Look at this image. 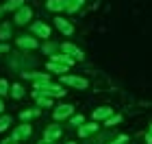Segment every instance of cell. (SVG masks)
<instances>
[{"label":"cell","instance_id":"ffe728a7","mask_svg":"<svg viewBox=\"0 0 152 144\" xmlns=\"http://www.w3.org/2000/svg\"><path fill=\"white\" fill-rule=\"evenodd\" d=\"M11 96H13V98H22V96H24V87L20 85V83L11 85Z\"/></svg>","mask_w":152,"mask_h":144},{"label":"cell","instance_id":"8fae6325","mask_svg":"<svg viewBox=\"0 0 152 144\" xmlns=\"http://www.w3.org/2000/svg\"><path fill=\"white\" fill-rule=\"evenodd\" d=\"M113 116V107H98L94 112V120H107Z\"/></svg>","mask_w":152,"mask_h":144},{"label":"cell","instance_id":"2e32d148","mask_svg":"<svg viewBox=\"0 0 152 144\" xmlns=\"http://www.w3.org/2000/svg\"><path fill=\"white\" fill-rule=\"evenodd\" d=\"M83 2H85V0H65V11H70V13L78 11L83 7Z\"/></svg>","mask_w":152,"mask_h":144},{"label":"cell","instance_id":"7a4b0ae2","mask_svg":"<svg viewBox=\"0 0 152 144\" xmlns=\"http://www.w3.org/2000/svg\"><path fill=\"white\" fill-rule=\"evenodd\" d=\"M22 77L26 79H31L33 83H35V87H41V85H46V83H50V77H48L46 72H22Z\"/></svg>","mask_w":152,"mask_h":144},{"label":"cell","instance_id":"3957f363","mask_svg":"<svg viewBox=\"0 0 152 144\" xmlns=\"http://www.w3.org/2000/svg\"><path fill=\"white\" fill-rule=\"evenodd\" d=\"M61 83L65 85H72V87H78V90H87V79H80V77H67V74H63L61 77Z\"/></svg>","mask_w":152,"mask_h":144},{"label":"cell","instance_id":"ac0fdd59","mask_svg":"<svg viewBox=\"0 0 152 144\" xmlns=\"http://www.w3.org/2000/svg\"><path fill=\"white\" fill-rule=\"evenodd\" d=\"M52 61H59V64H65V66H74V57H70V55H52Z\"/></svg>","mask_w":152,"mask_h":144},{"label":"cell","instance_id":"f1b7e54d","mask_svg":"<svg viewBox=\"0 0 152 144\" xmlns=\"http://www.w3.org/2000/svg\"><path fill=\"white\" fill-rule=\"evenodd\" d=\"M146 142H148V144H152V127H150V133L146 135Z\"/></svg>","mask_w":152,"mask_h":144},{"label":"cell","instance_id":"6da1fadb","mask_svg":"<svg viewBox=\"0 0 152 144\" xmlns=\"http://www.w3.org/2000/svg\"><path fill=\"white\" fill-rule=\"evenodd\" d=\"M33 94H44V96H63L65 90L61 85H52V83H46V85H41V87H35L33 90Z\"/></svg>","mask_w":152,"mask_h":144},{"label":"cell","instance_id":"52a82bcc","mask_svg":"<svg viewBox=\"0 0 152 144\" xmlns=\"http://www.w3.org/2000/svg\"><path fill=\"white\" fill-rule=\"evenodd\" d=\"M74 114V107L72 105H61V107H57L54 109V120H65V118H70V116Z\"/></svg>","mask_w":152,"mask_h":144},{"label":"cell","instance_id":"9c48e42d","mask_svg":"<svg viewBox=\"0 0 152 144\" xmlns=\"http://www.w3.org/2000/svg\"><path fill=\"white\" fill-rule=\"evenodd\" d=\"M54 26H57L61 33H65V35H72L74 33V26L67 22V20H63V18H54Z\"/></svg>","mask_w":152,"mask_h":144},{"label":"cell","instance_id":"4dcf8cb0","mask_svg":"<svg viewBox=\"0 0 152 144\" xmlns=\"http://www.w3.org/2000/svg\"><path fill=\"white\" fill-rule=\"evenodd\" d=\"M2 144H9V140H4V142H2Z\"/></svg>","mask_w":152,"mask_h":144},{"label":"cell","instance_id":"484cf974","mask_svg":"<svg viewBox=\"0 0 152 144\" xmlns=\"http://www.w3.org/2000/svg\"><path fill=\"white\" fill-rule=\"evenodd\" d=\"M120 120H122V116H111V118H107L104 125H107V127H113V125H117Z\"/></svg>","mask_w":152,"mask_h":144},{"label":"cell","instance_id":"d6986e66","mask_svg":"<svg viewBox=\"0 0 152 144\" xmlns=\"http://www.w3.org/2000/svg\"><path fill=\"white\" fill-rule=\"evenodd\" d=\"M37 98V103H39V107H50L52 105V100L48 98V96H44V94H33Z\"/></svg>","mask_w":152,"mask_h":144},{"label":"cell","instance_id":"cb8c5ba5","mask_svg":"<svg viewBox=\"0 0 152 144\" xmlns=\"http://www.w3.org/2000/svg\"><path fill=\"white\" fill-rule=\"evenodd\" d=\"M83 122H85V118L78 114V116H72L70 118V125H74V127H83Z\"/></svg>","mask_w":152,"mask_h":144},{"label":"cell","instance_id":"83f0119b","mask_svg":"<svg viewBox=\"0 0 152 144\" xmlns=\"http://www.w3.org/2000/svg\"><path fill=\"white\" fill-rule=\"evenodd\" d=\"M0 52H9V44H0Z\"/></svg>","mask_w":152,"mask_h":144},{"label":"cell","instance_id":"f546056e","mask_svg":"<svg viewBox=\"0 0 152 144\" xmlns=\"http://www.w3.org/2000/svg\"><path fill=\"white\" fill-rule=\"evenodd\" d=\"M2 109H4V103H2V100H0V114H2Z\"/></svg>","mask_w":152,"mask_h":144},{"label":"cell","instance_id":"4316f807","mask_svg":"<svg viewBox=\"0 0 152 144\" xmlns=\"http://www.w3.org/2000/svg\"><path fill=\"white\" fill-rule=\"evenodd\" d=\"M126 142H128V138H126V135H120V138H117V140L109 142V144H126Z\"/></svg>","mask_w":152,"mask_h":144},{"label":"cell","instance_id":"603a6c76","mask_svg":"<svg viewBox=\"0 0 152 144\" xmlns=\"http://www.w3.org/2000/svg\"><path fill=\"white\" fill-rule=\"evenodd\" d=\"M11 122H13V120H11V116H0V131H7Z\"/></svg>","mask_w":152,"mask_h":144},{"label":"cell","instance_id":"ba28073f","mask_svg":"<svg viewBox=\"0 0 152 144\" xmlns=\"http://www.w3.org/2000/svg\"><path fill=\"white\" fill-rule=\"evenodd\" d=\"M61 52H65V55H70V57H74V59H83L85 55H83V50L80 48H76L74 44H61Z\"/></svg>","mask_w":152,"mask_h":144},{"label":"cell","instance_id":"d4e9b609","mask_svg":"<svg viewBox=\"0 0 152 144\" xmlns=\"http://www.w3.org/2000/svg\"><path fill=\"white\" fill-rule=\"evenodd\" d=\"M0 94H9V81H4V79H0Z\"/></svg>","mask_w":152,"mask_h":144},{"label":"cell","instance_id":"30bf717a","mask_svg":"<svg viewBox=\"0 0 152 144\" xmlns=\"http://www.w3.org/2000/svg\"><path fill=\"white\" fill-rule=\"evenodd\" d=\"M31 29H33V33H35V35H39V37H50V26L44 24V22H35Z\"/></svg>","mask_w":152,"mask_h":144},{"label":"cell","instance_id":"8992f818","mask_svg":"<svg viewBox=\"0 0 152 144\" xmlns=\"http://www.w3.org/2000/svg\"><path fill=\"white\" fill-rule=\"evenodd\" d=\"M61 138V125H50V127H48L46 129V133H44V140L46 142H54V140H59Z\"/></svg>","mask_w":152,"mask_h":144},{"label":"cell","instance_id":"44dd1931","mask_svg":"<svg viewBox=\"0 0 152 144\" xmlns=\"http://www.w3.org/2000/svg\"><path fill=\"white\" fill-rule=\"evenodd\" d=\"M35 116H39V109H26V112L20 114V118H22V120L26 122L28 118H35Z\"/></svg>","mask_w":152,"mask_h":144},{"label":"cell","instance_id":"7402d4cb","mask_svg":"<svg viewBox=\"0 0 152 144\" xmlns=\"http://www.w3.org/2000/svg\"><path fill=\"white\" fill-rule=\"evenodd\" d=\"M9 37H11V26L7 22V24L0 26V39H9Z\"/></svg>","mask_w":152,"mask_h":144},{"label":"cell","instance_id":"7c38bea8","mask_svg":"<svg viewBox=\"0 0 152 144\" xmlns=\"http://www.w3.org/2000/svg\"><path fill=\"white\" fill-rule=\"evenodd\" d=\"M94 131H98V125H96V120L91 122V125H83V127H78V135H80V138H87V135L94 133Z\"/></svg>","mask_w":152,"mask_h":144},{"label":"cell","instance_id":"9a60e30c","mask_svg":"<svg viewBox=\"0 0 152 144\" xmlns=\"http://www.w3.org/2000/svg\"><path fill=\"white\" fill-rule=\"evenodd\" d=\"M46 68H48V70H52V72H59V74H61V72H65L70 66H65V64H59V61H48V66H46Z\"/></svg>","mask_w":152,"mask_h":144},{"label":"cell","instance_id":"4fadbf2b","mask_svg":"<svg viewBox=\"0 0 152 144\" xmlns=\"http://www.w3.org/2000/svg\"><path fill=\"white\" fill-rule=\"evenodd\" d=\"M48 11H65V0H48Z\"/></svg>","mask_w":152,"mask_h":144},{"label":"cell","instance_id":"e0dca14e","mask_svg":"<svg viewBox=\"0 0 152 144\" xmlns=\"http://www.w3.org/2000/svg\"><path fill=\"white\" fill-rule=\"evenodd\" d=\"M22 7H24V0H9L0 11H13V9H22Z\"/></svg>","mask_w":152,"mask_h":144},{"label":"cell","instance_id":"5bb4252c","mask_svg":"<svg viewBox=\"0 0 152 144\" xmlns=\"http://www.w3.org/2000/svg\"><path fill=\"white\" fill-rule=\"evenodd\" d=\"M18 46L20 48H37V39H33V37H18Z\"/></svg>","mask_w":152,"mask_h":144},{"label":"cell","instance_id":"5b68a950","mask_svg":"<svg viewBox=\"0 0 152 144\" xmlns=\"http://www.w3.org/2000/svg\"><path fill=\"white\" fill-rule=\"evenodd\" d=\"M31 18H33V9L24 4L22 9H18V13H15V24H26Z\"/></svg>","mask_w":152,"mask_h":144},{"label":"cell","instance_id":"277c9868","mask_svg":"<svg viewBox=\"0 0 152 144\" xmlns=\"http://www.w3.org/2000/svg\"><path fill=\"white\" fill-rule=\"evenodd\" d=\"M33 133V129H31V125H20L15 131H13V135H11V142H18V140H24V138H28V135Z\"/></svg>","mask_w":152,"mask_h":144}]
</instances>
